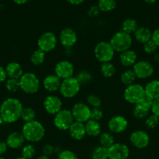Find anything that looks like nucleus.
<instances>
[{
	"label": "nucleus",
	"mask_w": 159,
	"mask_h": 159,
	"mask_svg": "<svg viewBox=\"0 0 159 159\" xmlns=\"http://www.w3.org/2000/svg\"><path fill=\"white\" fill-rule=\"evenodd\" d=\"M108 159H128L129 148L123 143H115L108 148Z\"/></svg>",
	"instance_id": "nucleus-17"
},
{
	"label": "nucleus",
	"mask_w": 159,
	"mask_h": 159,
	"mask_svg": "<svg viewBox=\"0 0 159 159\" xmlns=\"http://www.w3.org/2000/svg\"><path fill=\"white\" fill-rule=\"evenodd\" d=\"M133 34L136 40L143 44L151 40L152 38V32L151 30L144 26H140L137 28Z\"/></svg>",
	"instance_id": "nucleus-24"
},
{
	"label": "nucleus",
	"mask_w": 159,
	"mask_h": 159,
	"mask_svg": "<svg viewBox=\"0 0 159 159\" xmlns=\"http://www.w3.org/2000/svg\"><path fill=\"white\" fill-rule=\"evenodd\" d=\"M71 49H72V48H65V54H67V55H68V56H70V54H72Z\"/></svg>",
	"instance_id": "nucleus-52"
},
{
	"label": "nucleus",
	"mask_w": 159,
	"mask_h": 159,
	"mask_svg": "<svg viewBox=\"0 0 159 159\" xmlns=\"http://www.w3.org/2000/svg\"><path fill=\"white\" fill-rule=\"evenodd\" d=\"M101 10L98 8V5L97 6H92L89 8L88 11H87V14H88L89 16L90 17H96L99 15Z\"/></svg>",
	"instance_id": "nucleus-45"
},
{
	"label": "nucleus",
	"mask_w": 159,
	"mask_h": 159,
	"mask_svg": "<svg viewBox=\"0 0 159 159\" xmlns=\"http://www.w3.org/2000/svg\"><path fill=\"white\" fill-rule=\"evenodd\" d=\"M129 122L125 116L121 115L114 116L108 122V128L111 133L121 134L127 129Z\"/></svg>",
	"instance_id": "nucleus-15"
},
{
	"label": "nucleus",
	"mask_w": 159,
	"mask_h": 159,
	"mask_svg": "<svg viewBox=\"0 0 159 159\" xmlns=\"http://www.w3.org/2000/svg\"><path fill=\"white\" fill-rule=\"evenodd\" d=\"M138 28L137 20L132 18H127L122 23V30L128 34H132L135 33Z\"/></svg>",
	"instance_id": "nucleus-27"
},
{
	"label": "nucleus",
	"mask_w": 159,
	"mask_h": 159,
	"mask_svg": "<svg viewBox=\"0 0 159 159\" xmlns=\"http://www.w3.org/2000/svg\"><path fill=\"white\" fill-rule=\"evenodd\" d=\"M143 1H144L145 2L150 3V4H151V3H154L156 1H157V0H143Z\"/></svg>",
	"instance_id": "nucleus-55"
},
{
	"label": "nucleus",
	"mask_w": 159,
	"mask_h": 159,
	"mask_svg": "<svg viewBox=\"0 0 159 159\" xmlns=\"http://www.w3.org/2000/svg\"><path fill=\"white\" fill-rule=\"evenodd\" d=\"M59 40L65 48H73L77 42L78 36L74 30L70 27H65L61 30Z\"/></svg>",
	"instance_id": "nucleus-16"
},
{
	"label": "nucleus",
	"mask_w": 159,
	"mask_h": 159,
	"mask_svg": "<svg viewBox=\"0 0 159 159\" xmlns=\"http://www.w3.org/2000/svg\"><path fill=\"white\" fill-rule=\"evenodd\" d=\"M43 107L45 111L50 115H55L62 110V101L59 96L48 95L43 101Z\"/></svg>",
	"instance_id": "nucleus-14"
},
{
	"label": "nucleus",
	"mask_w": 159,
	"mask_h": 159,
	"mask_svg": "<svg viewBox=\"0 0 159 159\" xmlns=\"http://www.w3.org/2000/svg\"><path fill=\"white\" fill-rule=\"evenodd\" d=\"M119 61L122 66L125 68L132 67L137 61V54L133 50L129 49L120 53Z\"/></svg>",
	"instance_id": "nucleus-21"
},
{
	"label": "nucleus",
	"mask_w": 159,
	"mask_h": 159,
	"mask_svg": "<svg viewBox=\"0 0 159 159\" xmlns=\"http://www.w3.org/2000/svg\"><path fill=\"white\" fill-rule=\"evenodd\" d=\"M28 0H13V2L15 3H17V5H23L27 2Z\"/></svg>",
	"instance_id": "nucleus-51"
},
{
	"label": "nucleus",
	"mask_w": 159,
	"mask_h": 159,
	"mask_svg": "<svg viewBox=\"0 0 159 159\" xmlns=\"http://www.w3.org/2000/svg\"><path fill=\"white\" fill-rule=\"evenodd\" d=\"M150 110H145V109L141 108L138 106L135 105L132 110V116L137 120H144L149 116Z\"/></svg>",
	"instance_id": "nucleus-37"
},
{
	"label": "nucleus",
	"mask_w": 159,
	"mask_h": 159,
	"mask_svg": "<svg viewBox=\"0 0 159 159\" xmlns=\"http://www.w3.org/2000/svg\"><path fill=\"white\" fill-rule=\"evenodd\" d=\"M68 2L72 5H80L84 2V0H66Z\"/></svg>",
	"instance_id": "nucleus-50"
},
{
	"label": "nucleus",
	"mask_w": 159,
	"mask_h": 159,
	"mask_svg": "<svg viewBox=\"0 0 159 159\" xmlns=\"http://www.w3.org/2000/svg\"><path fill=\"white\" fill-rule=\"evenodd\" d=\"M145 94L152 99L159 98V80H152L144 86Z\"/></svg>",
	"instance_id": "nucleus-25"
},
{
	"label": "nucleus",
	"mask_w": 159,
	"mask_h": 159,
	"mask_svg": "<svg viewBox=\"0 0 159 159\" xmlns=\"http://www.w3.org/2000/svg\"><path fill=\"white\" fill-rule=\"evenodd\" d=\"M36 155V148L34 144H27L23 146L21 150V156L26 159H32Z\"/></svg>",
	"instance_id": "nucleus-35"
},
{
	"label": "nucleus",
	"mask_w": 159,
	"mask_h": 159,
	"mask_svg": "<svg viewBox=\"0 0 159 159\" xmlns=\"http://www.w3.org/2000/svg\"><path fill=\"white\" fill-rule=\"evenodd\" d=\"M54 74L61 80L73 77L75 72L74 65L67 60H62L57 62L54 68Z\"/></svg>",
	"instance_id": "nucleus-11"
},
{
	"label": "nucleus",
	"mask_w": 159,
	"mask_h": 159,
	"mask_svg": "<svg viewBox=\"0 0 159 159\" xmlns=\"http://www.w3.org/2000/svg\"><path fill=\"white\" fill-rule=\"evenodd\" d=\"M87 105L91 108H101L102 101L98 96L95 94H90L87 97Z\"/></svg>",
	"instance_id": "nucleus-38"
},
{
	"label": "nucleus",
	"mask_w": 159,
	"mask_h": 159,
	"mask_svg": "<svg viewBox=\"0 0 159 159\" xmlns=\"http://www.w3.org/2000/svg\"><path fill=\"white\" fill-rule=\"evenodd\" d=\"M8 145L6 144V141H0V156H2V155H4L8 150Z\"/></svg>",
	"instance_id": "nucleus-49"
},
{
	"label": "nucleus",
	"mask_w": 159,
	"mask_h": 159,
	"mask_svg": "<svg viewBox=\"0 0 159 159\" xmlns=\"http://www.w3.org/2000/svg\"><path fill=\"white\" fill-rule=\"evenodd\" d=\"M151 40L157 45V48H159V28L156 29L152 33V38H151Z\"/></svg>",
	"instance_id": "nucleus-48"
},
{
	"label": "nucleus",
	"mask_w": 159,
	"mask_h": 159,
	"mask_svg": "<svg viewBox=\"0 0 159 159\" xmlns=\"http://www.w3.org/2000/svg\"><path fill=\"white\" fill-rule=\"evenodd\" d=\"M98 6L101 12H108L115 9L116 2L115 0H98Z\"/></svg>",
	"instance_id": "nucleus-32"
},
{
	"label": "nucleus",
	"mask_w": 159,
	"mask_h": 159,
	"mask_svg": "<svg viewBox=\"0 0 159 159\" xmlns=\"http://www.w3.org/2000/svg\"><path fill=\"white\" fill-rule=\"evenodd\" d=\"M100 145L102 147L108 148L112 144H115V138L112 133L109 132H103L99 135Z\"/></svg>",
	"instance_id": "nucleus-30"
},
{
	"label": "nucleus",
	"mask_w": 159,
	"mask_h": 159,
	"mask_svg": "<svg viewBox=\"0 0 159 159\" xmlns=\"http://www.w3.org/2000/svg\"><path fill=\"white\" fill-rule=\"evenodd\" d=\"M153 101L154 99H151L150 97L148 96H145L138 103H137L136 105L138 106V107H141V108L145 109V110H151V106H152L153 103Z\"/></svg>",
	"instance_id": "nucleus-41"
},
{
	"label": "nucleus",
	"mask_w": 159,
	"mask_h": 159,
	"mask_svg": "<svg viewBox=\"0 0 159 159\" xmlns=\"http://www.w3.org/2000/svg\"><path fill=\"white\" fill-rule=\"evenodd\" d=\"M58 43V38L54 33L46 31L41 34L37 41V48L43 52L47 53L53 51Z\"/></svg>",
	"instance_id": "nucleus-9"
},
{
	"label": "nucleus",
	"mask_w": 159,
	"mask_h": 159,
	"mask_svg": "<svg viewBox=\"0 0 159 159\" xmlns=\"http://www.w3.org/2000/svg\"><path fill=\"white\" fill-rule=\"evenodd\" d=\"M36 159H50V158H49V157H47L44 155H39V156L37 157Z\"/></svg>",
	"instance_id": "nucleus-54"
},
{
	"label": "nucleus",
	"mask_w": 159,
	"mask_h": 159,
	"mask_svg": "<svg viewBox=\"0 0 159 159\" xmlns=\"http://www.w3.org/2000/svg\"><path fill=\"white\" fill-rule=\"evenodd\" d=\"M5 86L6 90L9 93H17L19 90H20V85L19 79H7V80L5 82Z\"/></svg>",
	"instance_id": "nucleus-36"
},
{
	"label": "nucleus",
	"mask_w": 159,
	"mask_h": 159,
	"mask_svg": "<svg viewBox=\"0 0 159 159\" xmlns=\"http://www.w3.org/2000/svg\"><path fill=\"white\" fill-rule=\"evenodd\" d=\"M55 153V147L51 144H46L42 148V155L47 157H51Z\"/></svg>",
	"instance_id": "nucleus-44"
},
{
	"label": "nucleus",
	"mask_w": 159,
	"mask_h": 159,
	"mask_svg": "<svg viewBox=\"0 0 159 159\" xmlns=\"http://www.w3.org/2000/svg\"><path fill=\"white\" fill-rule=\"evenodd\" d=\"M3 120H2V117H1V116H0V127H1L2 125L3 124Z\"/></svg>",
	"instance_id": "nucleus-56"
},
{
	"label": "nucleus",
	"mask_w": 159,
	"mask_h": 159,
	"mask_svg": "<svg viewBox=\"0 0 159 159\" xmlns=\"http://www.w3.org/2000/svg\"><path fill=\"white\" fill-rule=\"evenodd\" d=\"M0 159H6V158H3L2 156H0Z\"/></svg>",
	"instance_id": "nucleus-58"
},
{
	"label": "nucleus",
	"mask_w": 159,
	"mask_h": 159,
	"mask_svg": "<svg viewBox=\"0 0 159 159\" xmlns=\"http://www.w3.org/2000/svg\"><path fill=\"white\" fill-rule=\"evenodd\" d=\"M23 106L20 99L10 97L5 99L0 106V116L3 122L13 124L20 119Z\"/></svg>",
	"instance_id": "nucleus-1"
},
{
	"label": "nucleus",
	"mask_w": 159,
	"mask_h": 159,
	"mask_svg": "<svg viewBox=\"0 0 159 159\" xmlns=\"http://www.w3.org/2000/svg\"><path fill=\"white\" fill-rule=\"evenodd\" d=\"M129 142L136 148L143 149L149 144L150 137L144 130H134L129 135Z\"/></svg>",
	"instance_id": "nucleus-12"
},
{
	"label": "nucleus",
	"mask_w": 159,
	"mask_h": 159,
	"mask_svg": "<svg viewBox=\"0 0 159 159\" xmlns=\"http://www.w3.org/2000/svg\"><path fill=\"white\" fill-rule=\"evenodd\" d=\"M71 110L62 109L54 116L53 124L59 130H68L70 126L74 122Z\"/></svg>",
	"instance_id": "nucleus-8"
},
{
	"label": "nucleus",
	"mask_w": 159,
	"mask_h": 159,
	"mask_svg": "<svg viewBox=\"0 0 159 159\" xmlns=\"http://www.w3.org/2000/svg\"><path fill=\"white\" fill-rule=\"evenodd\" d=\"M100 71L104 78H112L116 72V68L112 62H105L101 64Z\"/></svg>",
	"instance_id": "nucleus-31"
},
{
	"label": "nucleus",
	"mask_w": 159,
	"mask_h": 159,
	"mask_svg": "<svg viewBox=\"0 0 159 159\" xmlns=\"http://www.w3.org/2000/svg\"><path fill=\"white\" fill-rule=\"evenodd\" d=\"M15 159H26V158H23V157H22V156H20V157H18V158H15Z\"/></svg>",
	"instance_id": "nucleus-57"
},
{
	"label": "nucleus",
	"mask_w": 159,
	"mask_h": 159,
	"mask_svg": "<svg viewBox=\"0 0 159 159\" xmlns=\"http://www.w3.org/2000/svg\"><path fill=\"white\" fill-rule=\"evenodd\" d=\"M91 108L84 102H76L72 107L71 113L75 121L85 124L90 120Z\"/></svg>",
	"instance_id": "nucleus-10"
},
{
	"label": "nucleus",
	"mask_w": 159,
	"mask_h": 159,
	"mask_svg": "<svg viewBox=\"0 0 159 159\" xmlns=\"http://www.w3.org/2000/svg\"><path fill=\"white\" fill-rule=\"evenodd\" d=\"M80 88L81 85L73 76L70 79L62 80L59 91L62 97L65 99H72L80 93Z\"/></svg>",
	"instance_id": "nucleus-7"
},
{
	"label": "nucleus",
	"mask_w": 159,
	"mask_h": 159,
	"mask_svg": "<svg viewBox=\"0 0 159 159\" xmlns=\"http://www.w3.org/2000/svg\"><path fill=\"white\" fill-rule=\"evenodd\" d=\"M91 159H108V148L98 145L93 149L91 152Z\"/></svg>",
	"instance_id": "nucleus-34"
},
{
	"label": "nucleus",
	"mask_w": 159,
	"mask_h": 159,
	"mask_svg": "<svg viewBox=\"0 0 159 159\" xmlns=\"http://www.w3.org/2000/svg\"><path fill=\"white\" fill-rule=\"evenodd\" d=\"M136 79H137V76H136L133 70L129 69V68L123 71L120 75V81L123 85H126V86L133 84Z\"/></svg>",
	"instance_id": "nucleus-26"
},
{
	"label": "nucleus",
	"mask_w": 159,
	"mask_h": 159,
	"mask_svg": "<svg viewBox=\"0 0 159 159\" xmlns=\"http://www.w3.org/2000/svg\"><path fill=\"white\" fill-rule=\"evenodd\" d=\"M25 140L30 143H37L41 141L45 136V128L38 120L25 123L21 130Z\"/></svg>",
	"instance_id": "nucleus-2"
},
{
	"label": "nucleus",
	"mask_w": 159,
	"mask_h": 159,
	"mask_svg": "<svg viewBox=\"0 0 159 159\" xmlns=\"http://www.w3.org/2000/svg\"><path fill=\"white\" fill-rule=\"evenodd\" d=\"M7 76L9 79H20L23 75V68L18 62L12 61L7 64L6 68Z\"/></svg>",
	"instance_id": "nucleus-22"
},
{
	"label": "nucleus",
	"mask_w": 159,
	"mask_h": 159,
	"mask_svg": "<svg viewBox=\"0 0 159 159\" xmlns=\"http://www.w3.org/2000/svg\"><path fill=\"white\" fill-rule=\"evenodd\" d=\"M20 90L28 95H34L40 89L41 82L39 78L34 73L27 71L23 73L20 79Z\"/></svg>",
	"instance_id": "nucleus-3"
},
{
	"label": "nucleus",
	"mask_w": 159,
	"mask_h": 159,
	"mask_svg": "<svg viewBox=\"0 0 159 159\" xmlns=\"http://www.w3.org/2000/svg\"><path fill=\"white\" fill-rule=\"evenodd\" d=\"M36 118V112L32 107H23L22 110L21 116H20V119L23 121L24 123L31 122V121L34 120Z\"/></svg>",
	"instance_id": "nucleus-33"
},
{
	"label": "nucleus",
	"mask_w": 159,
	"mask_h": 159,
	"mask_svg": "<svg viewBox=\"0 0 159 159\" xmlns=\"http://www.w3.org/2000/svg\"><path fill=\"white\" fill-rule=\"evenodd\" d=\"M157 49V45L154 43V41H153L152 40H149V41L147 42V43H145L144 44H143V51H144V52L147 54H154Z\"/></svg>",
	"instance_id": "nucleus-43"
},
{
	"label": "nucleus",
	"mask_w": 159,
	"mask_h": 159,
	"mask_svg": "<svg viewBox=\"0 0 159 159\" xmlns=\"http://www.w3.org/2000/svg\"><path fill=\"white\" fill-rule=\"evenodd\" d=\"M115 51L110 43L108 41H100L95 45L94 49V54L95 57L99 62L105 63V62H111L115 56Z\"/></svg>",
	"instance_id": "nucleus-5"
},
{
	"label": "nucleus",
	"mask_w": 159,
	"mask_h": 159,
	"mask_svg": "<svg viewBox=\"0 0 159 159\" xmlns=\"http://www.w3.org/2000/svg\"><path fill=\"white\" fill-rule=\"evenodd\" d=\"M154 61L156 62V63L159 64V54H154Z\"/></svg>",
	"instance_id": "nucleus-53"
},
{
	"label": "nucleus",
	"mask_w": 159,
	"mask_h": 159,
	"mask_svg": "<svg viewBox=\"0 0 159 159\" xmlns=\"http://www.w3.org/2000/svg\"><path fill=\"white\" fill-rule=\"evenodd\" d=\"M46 55L45 53L41 50L37 49L32 52L30 57V61L34 66H40L45 62Z\"/></svg>",
	"instance_id": "nucleus-28"
},
{
	"label": "nucleus",
	"mask_w": 159,
	"mask_h": 159,
	"mask_svg": "<svg viewBox=\"0 0 159 159\" xmlns=\"http://www.w3.org/2000/svg\"><path fill=\"white\" fill-rule=\"evenodd\" d=\"M159 124V117L154 114L149 115L145 119V125L147 128L154 129Z\"/></svg>",
	"instance_id": "nucleus-39"
},
{
	"label": "nucleus",
	"mask_w": 159,
	"mask_h": 159,
	"mask_svg": "<svg viewBox=\"0 0 159 159\" xmlns=\"http://www.w3.org/2000/svg\"><path fill=\"white\" fill-rule=\"evenodd\" d=\"M104 116V113L101 108H91L90 110V120L99 122Z\"/></svg>",
	"instance_id": "nucleus-42"
},
{
	"label": "nucleus",
	"mask_w": 159,
	"mask_h": 159,
	"mask_svg": "<svg viewBox=\"0 0 159 159\" xmlns=\"http://www.w3.org/2000/svg\"><path fill=\"white\" fill-rule=\"evenodd\" d=\"M7 73H6V68H3L2 66L0 65V83L5 82L7 80Z\"/></svg>",
	"instance_id": "nucleus-47"
},
{
	"label": "nucleus",
	"mask_w": 159,
	"mask_h": 159,
	"mask_svg": "<svg viewBox=\"0 0 159 159\" xmlns=\"http://www.w3.org/2000/svg\"><path fill=\"white\" fill-rule=\"evenodd\" d=\"M57 159H78V157L73 151L65 149L58 154Z\"/></svg>",
	"instance_id": "nucleus-40"
},
{
	"label": "nucleus",
	"mask_w": 159,
	"mask_h": 159,
	"mask_svg": "<svg viewBox=\"0 0 159 159\" xmlns=\"http://www.w3.org/2000/svg\"><path fill=\"white\" fill-rule=\"evenodd\" d=\"M151 110L152 112V114L155 115V116L159 117V98L154 99Z\"/></svg>",
	"instance_id": "nucleus-46"
},
{
	"label": "nucleus",
	"mask_w": 159,
	"mask_h": 159,
	"mask_svg": "<svg viewBox=\"0 0 159 159\" xmlns=\"http://www.w3.org/2000/svg\"><path fill=\"white\" fill-rule=\"evenodd\" d=\"M26 141L22 132L13 131L9 134L6 138V142L8 147L11 149H17L23 147Z\"/></svg>",
	"instance_id": "nucleus-18"
},
{
	"label": "nucleus",
	"mask_w": 159,
	"mask_h": 159,
	"mask_svg": "<svg viewBox=\"0 0 159 159\" xmlns=\"http://www.w3.org/2000/svg\"><path fill=\"white\" fill-rule=\"evenodd\" d=\"M74 77L76 78V80L78 81V82H79L81 86L88 85L93 80V75H92L90 71H87V70H81Z\"/></svg>",
	"instance_id": "nucleus-29"
},
{
	"label": "nucleus",
	"mask_w": 159,
	"mask_h": 159,
	"mask_svg": "<svg viewBox=\"0 0 159 159\" xmlns=\"http://www.w3.org/2000/svg\"><path fill=\"white\" fill-rule=\"evenodd\" d=\"M109 43L115 52L122 53L130 49L132 44V38L130 34L120 30L112 35Z\"/></svg>",
	"instance_id": "nucleus-4"
},
{
	"label": "nucleus",
	"mask_w": 159,
	"mask_h": 159,
	"mask_svg": "<svg viewBox=\"0 0 159 159\" xmlns=\"http://www.w3.org/2000/svg\"><path fill=\"white\" fill-rule=\"evenodd\" d=\"M85 125L86 134L91 138H97L99 137L101 134V126L98 121L89 120L87 122L84 124Z\"/></svg>",
	"instance_id": "nucleus-23"
},
{
	"label": "nucleus",
	"mask_w": 159,
	"mask_h": 159,
	"mask_svg": "<svg viewBox=\"0 0 159 159\" xmlns=\"http://www.w3.org/2000/svg\"><path fill=\"white\" fill-rule=\"evenodd\" d=\"M137 79H146L154 74L153 65L147 61H139L132 66Z\"/></svg>",
	"instance_id": "nucleus-13"
},
{
	"label": "nucleus",
	"mask_w": 159,
	"mask_h": 159,
	"mask_svg": "<svg viewBox=\"0 0 159 159\" xmlns=\"http://www.w3.org/2000/svg\"><path fill=\"white\" fill-rule=\"evenodd\" d=\"M146 96L144 87L140 84L133 83L126 86L123 92V97L125 100L130 104L136 105Z\"/></svg>",
	"instance_id": "nucleus-6"
},
{
	"label": "nucleus",
	"mask_w": 159,
	"mask_h": 159,
	"mask_svg": "<svg viewBox=\"0 0 159 159\" xmlns=\"http://www.w3.org/2000/svg\"><path fill=\"white\" fill-rule=\"evenodd\" d=\"M61 82H62V80L58 76H56L55 74H50L43 79L42 85L47 92L55 93L59 90Z\"/></svg>",
	"instance_id": "nucleus-19"
},
{
	"label": "nucleus",
	"mask_w": 159,
	"mask_h": 159,
	"mask_svg": "<svg viewBox=\"0 0 159 159\" xmlns=\"http://www.w3.org/2000/svg\"><path fill=\"white\" fill-rule=\"evenodd\" d=\"M68 130L70 136L76 141H81L87 135L84 124L77 121H74Z\"/></svg>",
	"instance_id": "nucleus-20"
}]
</instances>
